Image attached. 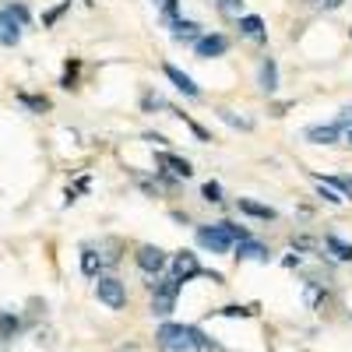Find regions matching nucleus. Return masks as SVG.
Instances as JSON below:
<instances>
[{
	"instance_id": "f257e3e1",
	"label": "nucleus",
	"mask_w": 352,
	"mask_h": 352,
	"mask_svg": "<svg viewBox=\"0 0 352 352\" xmlns=\"http://www.w3.org/2000/svg\"><path fill=\"white\" fill-rule=\"evenodd\" d=\"M240 240H250V232L236 222H215V226H201L197 229V243L204 250H212V254H226L232 250V243H240Z\"/></svg>"
},
{
	"instance_id": "f03ea898",
	"label": "nucleus",
	"mask_w": 352,
	"mask_h": 352,
	"mask_svg": "<svg viewBox=\"0 0 352 352\" xmlns=\"http://www.w3.org/2000/svg\"><path fill=\"white\" fill-rule=\"evenodd\" d=\"M25 21H28L25 4H8L4 11H0V46H18Z\"/></svg>"
},
{
	"instance_id": "7ed1b4c3",
	"label": "nucleus",
	"mask_w": 352,
	"mask_h": 352,
	"mask_svg": "<svg viewBox=\"0 0 352 352\" xmlns=\"http://www.w3.org/2000/svg\"><path fill=\"white\" fill-rule=\"evenodd\" d=\"M176 296H180V282H176L173 275L152 282V314L155 317H169L176 310Z\"/></svg>"
},
{
	"instance_id": "20e7f679",
	"label": "nucleus",
	"mask_w": 352,
	"mask_h": 352,
	"mask_svg": "<svg viewBox=\"0 0 352 352\" xmlns=\"http://www.w3.org/2000/svg\"><path fill=\"white\" fill-rule=\"evenodd\" d=\"M155 345H159V352H190L187 324H162L155 331Z\"/></svg>"
},
{
	"instance_id": "39448f33",
	"label": "nucleus",
	"mask_w": 352,
	"mask_h": 352,
	"mask_svg": "<svg viewBox=\"0 0 352 352\" xmlns=\"http://www.w3.org/2000/svg\"><path fill=\"white\" fill-rule=\"evenodd\" d=\"M96 296H99V303H106L109 310H124L127 307V289H124V282L120 278H99L96 282Z\"/></svg>"
},
{
	"instance_id": "423d86ee",
	"label": "nucleus",
	"mask_w": 352,
	"mask_h": 352,
	"mask_svg": "<svg viewBox=\"0 0 352 352\" xmlns=\"http://www.w3.org/2000/svg\"><path fill=\"white\" fill-rule=\"evenodd\" d=\"M134 261H138V268H141V272H148V275H159V272L166 268V264H169L166 250H162V247H152V243H144V247H138Z\"/></svg>"
},
{
	"instance_id": "0eeeda50",
	"label": "nucleus",
	"mask_w": 352,
	"mask_h": 352,
	"mask_svg": "<svg viewBox=\"0 0 352 352\" xmlns=\"http://www.w3.org/2000/svg\"><path fill=\"white\" fill-rule=\"evenodd\" d=\"M201 272H204V268L197 264V257H194L190 250H180V254L173 257V278L180 282V285H184V282H190V278H197Z\"/></svg>"
},
{
	"instance_id": "6e6552de",
	"label": "nucleus",
	"mask_w": 352,
	"mask_h": 352,
	"mask_svg": "<svg viewBox=\"0 0 352 352\" xmlns=\"http://www.w3.org/2000/svg\"><path fill=\"white\" fill-rule=\"evenodd\" d=\"M226 50H229V39H226V36H219V32H215V36H201V39L194 43V53L201 56V60H212V56H222Z\"/></svg>"
},
{
	"instance_id": "1a4fd4ad",
	"label": "nucleus",
	"mask_w": 352,
	"mask_h": 352,
	"mask_svg": "<svg viewBox=\"0 0 352 352\" xmlns=\"http://www.w3.org/2000/svg\"><path fill=\"white\" fill-rule=\"evenodd\" d=\"M236 261H261V264H268L272 261V250L250 236V240H240L236 243Z\"/></svg>"
},
{
	"instance_id": "9d476101",
	"label": "nucleus",
	"mask_w": 352,
	"mask_h": 352,
	"mask_svg": "<svg viewBox=\"0 0 352 352\" xmlns=\"http://www.w3.org/2000/svg\"><path fill=\"white\" fill-rule=\"evenodd\" d=\"M162 71H166V78H169V81H173L176 88H180V92H184L187 99H197V96H201V88L194 85V78H190V74H184L180 67H173V64H166Z\"/></svg>"
},
{
	"instance_id": "9b49d317",
	"label": "nucleus",
	"mask_w": 352,
	"mask_h": 352,
	"mask_svg": "<svg viewBox=\"0 0 352 352\" xmlns=\"http://www.w3.org/2000/svg\"><path fill=\"white\" fill-rule=\"evenodd\" d=\"M236 208H240L243 215H250V219H264V222H275V219H278L275 208H268V204H257V201H250V197H240V201H236Z\"/></svg>"
},
{
	"instance_id": "f8f14e48",
	"label": "nucleus",
	"mask_w": 352,
	"mask_h": 352,
	"mask_svg": "<svg viewBox=\"0 0 352 352\" xmlns=\"http://www.w3.org/2000/svg\"><path fill=\"white\" fill-rule=\"evenodd\" d=\"M338 127L335 124H317V127H307V141L310 144H335L338 141Z\"/></svg>"
},
{
	"instance_id": "ddd939ff",
	"label": "nucleus",
	"mask_w": 352,
	"mask_h": 352,
	"mask_svg": "<svg viewBox=\"0 0 352 352\" xmlns=\"http://www.w3.org/2000/svg\"><path fill=\"white\" fill-rule=\"evenodd\" d=\"M169 28H173V39H201V25L197 21H187V18H173V21H166Z\"/></svg>"
},
{
	"instance_id": "4468645a",
	"label": "nucleus",
	"mask_w": 352,
	"mask_h": 352,
	"mask_svg": "<svg viewBox=\"0 0 352 352\" xmlns=\"http://www.w3.org/2000/svg\"><path fill=\"white\" fill-rule=\"evenodd\" d=\"M240 32H243L250 43H264V39H268V32H264V21H261L257 14H243V18H240Z\"/></svg>"
},
{
	"instance_id": "2eb2a0df",
	"label": "nucleus",
	"mask_w": 352,
	"mask_h": 352,
	"mask_svg": "<svg viewBox=\"0 0 352 352\" xmlns=\"http://www.w3.org/2000/svg\"><path fill=\"white\" fill-rule=\"evenodd\" d=\"M261 88H264V92H278V64L272 60V56H264V60H261Z\"/></svg>"
},
{
	"instance_id": "dca6fc26",
	"label": "nucleus",
	"mask_w": 352,
	"mask_h": 352,
	"mask_svg": "<svg viewBox=\"0 0 352 352\" xmlns=\"http://www.w3.org/2000/svg\"><path fill=\"white\" fill-rule=\"evenodd\" d=\"M155 159H159V166H166V169H169V173H176V176H184V180H187V176L194 173L187 159H180V155H173V152H159Z\"/></svg>"
},
{
	"instance_id": "f3484780",
	"label": "nucleus",
	"mask_w": 352,
	"mask_h": 352,
	"mask_svg": "<svg viewBox=\"0 0 352 352\" xmlns=\"http://www.w3.org/2000/svg\"><path fill=\"white\" fill-rule=\"evenodd\" d=\"M187 338H190V352H219V345L194 324H187Z\"/></svg>"
},
{
	"instance_id": "a211bd4d",
	"label": "nucleus",
	"mask_w": 352,
	"mask_h": 352,
	"mask_svg": "<svg viewBox=\"0 0 352 352\" xmlns=\"http://www.w3.org/2000/svg\"><path fill=\"white\" fill-rule=\"evenodd\" d=\"M219 113V120H226L229 127H236V131H254V120H247V116H240V113H232V109H215Z\"/></svg>"
},
{
	"instance_id": "6ab92c4d",
	"label": "nucleus",
	"mask_w": 352,
	"mask_h": 352,
	"mask_svg": "<svg viewBox=\"0 0 352 352\" xmlns=\"http://www.w3.org/2000/svg\"><path fill=\"white\" fill-rule=\"evenodd\" d=\"M99 268H102V257H99L96 250H81V272H85L88 278H96Z\"/></svg>"
},
{
	"instance_id": "aec40b11",
	"label": "nucleus",
	"mask_w": 352,
	"mask_h": 352,
	"mask_svg": "<svg viewBox=\"0 0 352 352\" xmlns=\"http://www.w3.org/2000/svg\"><path fill=\"white\" fill-rule=\"evenodd\" d=\"M324 247H328L338 261H352V243H345L342 236H328V240H324Z\"/></svg>"
},
{
	"instance_id": "412c9836",
	"label": "nucleus",
	"mask_w": 352,
	"mask_h": 352,
	"mask_svg": "<svg viewBox=\"0 0 352 352\" xmlns=\"http://www.w3.org/2000/svg\"><path fill=\"white\" fill-rule=\"evenodd\" d=\"M18 102H21L25 109H32V113H46V109H50V99H43V96H25V92H21Z\"/></svg>"
},
{
	"instance_id": "4be33fe9",
	"label": "nucleus",
	"mask_w": 352,
	"mask_h": 352,
	"mask_svg": "<svg viewBox=\"0 0 352 352\" xmlns=\"http://www.w3.org/2000/svg\"><path fill=\"white\" fill-rule=\"evenodd\" d=\"M317 184H324V187H338L345 197H352V176H328V180H317Z\"/></svg>"
},
{
	"instance_id": "5701e85b",
	"label": "nucleus",
	"mask_w": 352,
	"mask_h": 352,
	"mask_svg": "<svg viewBox=\"0 0 352 352\" xmlns=\"http://www.w3.org/2000/svg\"><path fill=\"white\" fill-rule=\"evenodd\" d=\"M18 331V317L8 310V314H0V338H14Z\"/></svg>"
},
{
	"instance_id": "b1692460",
	"label": "nucleus",
	"mask_w": 352,
	"mask_h": 352,
	"mask_svg": "<svg viewBox=\"0 0 352 352\" xmlns=\"http://www.w3.org/2000/svg\"><path fill=\"white\" fill-rule=\"evenodd\" d=\"M201 194H204V201H208V204H219V201H222V187H219L215 180L204 184V187H201Z\"/></svg>"
},
{
	"instance_id": "393cba45",
	"label": "nucleus",
	"mask_w": 352,
	"mask_h": 352,
	"mask_svg": "<svg viewBox=\"0 0 352 352\" xmlns=\"http://www.w3.org/2000/svg\"><path fill=\"white\" fill-rule=\"evenodd\" d=\"M219 11H222V14H236V18H243V0H219Z\"/></svg>"
},
{
	"instance_id": "a878e982",
	"label": "nucleus",
	"mask_w": 352,
	"mask_h": 352,
	"mask_svg": "<svg viewBox=\"0 0 352 352\" xmlns=\"http://www.w3.org/2000/svg\"><path fill=\"white\" fill-rule=\"evenodd\" d=\"M219 314H222V317H250L254 310H247V307H236V303H232V307H222Z\"/></svg>"
},
{
	"instance_id": "bb28decb",
	"label": "nucleus",
	"mask_w": 352,
	"mask_h": 352,
	"mask_svg": "<svg viewBox=\"0 0 352 352\" xmlns=\"http://www.w3.org/2000/svg\"><path fill=\"white\" fill-rule=\"evenodd\" d=\"M162 4V11H166V21H173L176 18V8H180V0H159Z\"/></svg>"
},
{
	"instance_id": "cd10ccee",
	"label": "nucleus",
	"mask_w": 352,
	"mask_h": 352,
	"mask_svg": "<svg viewBox=\"0 0 352 352\" xmlns=\"http://www.w3.org/2000/svg\"><path fill=\"white\" fill-rule=\"evenodd\" d=\"M303 4H317V8H328V11H335V8H342L345 0H303Z\"/></svg>"
},
{
	"instance_id": "c85d7f7f",
	"label": "nucleus",
	"mask_w": 352,
	"mask_h": 352,
	"mask_svg": "<svg viewBox=\"0 0 352 352\" xmlns=\"http://www.w3.org/2000/svg\"><path fill=\"white\" fill-rule=\"evenodd\" d=\"M335 127H338V131H342V127H352V106H345V109H342V116L335 120Z\"/></svg>"
},
{
	"instance_id": "c756f323",
	"label": "nucleus",
	"mask_w": 352,
	"mask_h": 352,
	"mask_svg": "<svg viewBox=\"0 0 352 352\" xmlns=\"http://www.w3.org/2000/svg\"><path fill=\"white\" fill-rule=\"evenodd\" d=\"M320 197H324L328 204H342V197H338V194H335L331 187H324V184H320Z\"/></svg>"
},
{
	"instance_id": "7c9ffc66",
	"label": "nucleus",
	"mask_w": 352,
	"mask_h": 352,
	"mask_svg": "<svg viewBox=\"0 0 352 352\" xmlns=\"http://www.w3.org/2000/svg\"><path fill=\"white\" fill-rule=\"evenodd\" d=\"M349 144H352V127H349Z\"/></svg>"
},
{
	"instance_id": "2f4dec72",
	"label": "nucleus",
	"mask_w": 352,
	"mask_h": 352,
	"mask_svg": "<svg viewBox=\"0 0 352 352\" xmlns=\"http://www.w3.org/2000/svg\"><path fill=\"white\" fill-rule=\"evenodd\" d=\"M85 4H96V0H85Z\"/></svg>"
}]
</instances>
